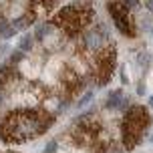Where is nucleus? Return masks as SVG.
<instances>
[{"label": "nucleus", "instance_id": "9d476101", "mask_svg": "<svg viewBox=\"0 0 153 153\" xmlns=\"http://www.w3.org/2000/svg\"><path fill=\"white\" fill-rule=\"evenodd\" d=\"M149 105H151V107H153V97H151V99H149Z\"/></svg>", "mask_w": 153, "mask_h": 153}, {"label": "nucleus", "instance_id": "6e6552de", "mask_svg": "<svg viewBox=\"0 0 153 153\" xmlns=\"http://www.w3.org/2000/svg\"><path fill=\"white\" fill-rule=\"evenodd\" d=\"M54 149H56V141H51V143L45 147V153H54Z\"/></svg>", "mask_w": 153, "mask_h": 153}, {"label": "nucleus", "instance_id": "7ed1b4c3", "mask_svg": "<svg viewBox=\"0 0 153 153\" xmlns=\"http://www.w3.org/2000/svg\"><path fill=\"white\" fill-rule=\"evenodd\" d=\"M145 127H149V115L143 107H133L131 111H127L125 119H123V143L127 149H133L141 141V135Z\"/></svg>", "mask_w": 153, "mask_h": 153}, {"label": "nucleus", "instance_id": "0eeeda50", "mask_svg": "<svg viewBox=\"0 0 153 153\" xmlns=\"http://www.w3.org/2000/svg\"><path fill=\"white\" fill-rule=\"evenodd\" d=\"M30 42H32V38H30V36H24V38H22V42H20V48H22V51H26V48L30 46Z\"/></svg>", "mask_w": 153, "mask_h": 153}, {"label": "nucleus", "instance_id": "423d86ee", "mask_svg": "<svg viewBox=\"0 0 153 153\" xmlns=\"http://www.w3.org/2000/svg\"><path fill=\"white\" fill-rule=\"evenodd\" d=\"M59 0H30V6L32 10L34 8H51L53 4H56Z\"/></svg>", "mask_w": 153, "mask_h": 153}, {"label": "nucleus", "instance_id": "1a4fd4ad", "mask_svg": "<svg viewBox=\"0 0 153 153\" xmlns=\"http://www.w3.org/2000/svg\"><path fill=\"white\" fill-rule=\"evenodd\" d=\"M147 8H149V10L153 12V0H149V2H147Z\"/></svg>", "mask_w": 153, "mask_h": 153}, {"label": "nucleus", "instance_id": "f8f14e48", "mask_svg": "<svg viewBox=\"0 0 153 153\" xmlns=\"http://www.w3.org/2000/svg\"><path fill=\"white\" fill-rule=\"evenodd\" d=\"M8 153H12V151H8Z\"/></svg>", "mask_w": 153, "mask_h": 153}, {"label": "nucleus", "instance_id": "39448f33", "mask_svg": "<svg viewBox=\"0 0 153 153\" xmlns=\"http://www.w3.org/2000/svg\"><path fill=\"white\" fill-rule=\"evenodd\" d=\"M115 56H117V48L107 45L105 48H101L97 56H95V79L97 83H107L115 71Z\"/></svg>", "mask_w": 153, "mask_h": 153}, {"label": "nucleus", "instance_id": "9b49d317", "mask_svg": "<svg viewBox=\"0 0 153 153\" xmlns=\"http://www.w3.org/2000/svg\"><path fill=\"white\" fill-rule=\"evenodd\" d=\"M149 141H151V143H153V137H151V139H149Z\"/></svg>", "mask_w": 153, "mask_h": 153}, {"label": "nucleus", "instance_id": "f257e3e1", "mask_svg": "<svg viewBox=\"0 0 153 153\" xmlns=\"http://www.w3.org/2000/svg\"><path fill=\"white\" fill-rule=\"evenodd\" d=\"M53 123V117L40 109H20L10 113L0 125V135L4 141H26Z\"/></svg>", "mask_w": 153, "mask_h": 153}, {"label": "nucleus", "instance_id": "20e7f679", "mask_svg": "<svg viewBox=\"0 0 153 153\" xmlns=\"http://www.w3.org/2000/svg\"><path fill=\"white\" fill-rule=\"evenodd\" d=\"M109 14L115 20V26L125 34V36H135L137 34V28H135V20H133V14H131V8L127 2L123 0H115V2H109Z\"/></svg>", "mask_w": 153, "mask_h": 153}, {"label": "nucleus", "instance_id": "f03ea898", "mask_svg": "<svg viewBox=\"0 0 153 153\" xmlns=\"http://www.w3.org/2000/svg\"><path fill=\"white\" fill-rule=\"evenodd\" d=\"M93 16H95V10H93L91 0H79L75 4L61 8L53 16V24L65 30L69 36H76L79 32L87 28V24H91Z\"/></svg>", "mask_w": 153, "mask_h": 153}]
</instances>
